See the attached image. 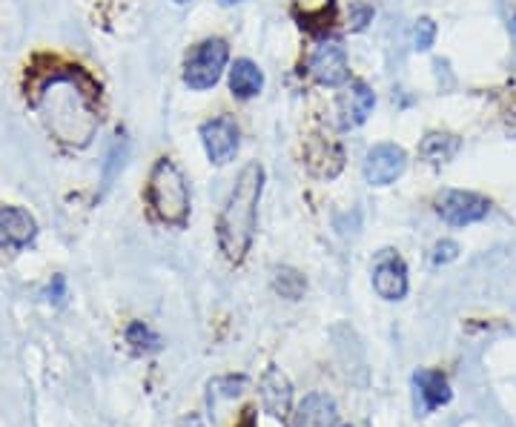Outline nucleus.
Wrapping results in <instances>:
<instances>
[{
    "instance_id": "nucleus-1",
    "label": "nucleus",
    "mask_w": 516,
    "mask_h": 427,
    "mask_svg": "<svg viewBox=\"0 0 516 427\" xmlns=\"http://www.w3.org/2000/svg\"><path fill=\"white\" fill-rule=\"evenodd\" d=\"M32 109L46 132L72 150L92 144L101 127V86L81 66H49L32 75Z\"/></svg>"
},
{
    "instance_id": "nucleus-2",
    "label": "nucleus",
    "mask_w": 516,
    "mask_h": 427,
    "mask_svg": "<svg viewBox=\"0 0 516 427\" xmlns=\"http://www.w3.org/2000/svg\"><path fill=\"white\" fill-rule=\"evenodd\" d=\"M264 190V167L253 161L244 170L238 172L236 187L227 198L221 218H218V247L227 261L241 264L244 256L253 247V235H256V215L258 201Z\"/></svg>"
},
{
    "instance_id": "nucleus-3",
    "label": "nucleus",
    "mask_w": 516,
    "mask_h": 427,
    "mask_svg": "<svg viewBox=\"0 0 516 427\" xmlns=\"http://www.w3.org/2000/svg\"><path fill=\"white\" fill-rule=\"evenodd\" d=\"M147 201L152 213L161 224L170 227H184L190 221L193 198H190V184L184 172L172 164L170 158H158L150 172V187H147Z\"/></svg>"
},
{
    "instance_id": "nucleus-4",
    "label": "nucleus",
    "mask_w": 516,
    "mask_h": 427,
    "mask_svg": "<svg viewBox=\"0 0 516 427\" xmlns=\"http://www.w3.org/2000/svg\"><path fill=\"white\" fill-rule=\"evenodd\" d=\"M227 64H230L227 41L207 38V41L195 43L193 49L187 52V61H184V84L190 86L193 92H207L221 81Z\"/></svg>"
},
{
    "instance_id": "nucleus-5",
    "label": "nucleus",
    "mask_w": 516,
    "mask_h": 427,
    "mask_svg": "<svg viewBox=\"0 0 516 427\" xmlns=\"http://www.w3.org/2000/svg\"><path fill=\"white\" fill-rule=\"evenodd\" d=\"M436 213L442 215V221L451 227H471L476 221L488 218L491 201L485 195L471 193V190H445L436 201Z\"/></svg>"
},
{
    "instance_id": "nucleus-6",
    "label": "nucleus",
    "mask_w": 516,
    "mask_h": 427,
    "mask_svg": "<svg viewBox=\"0 0 516 427\" xmlns=\"http://www.w3.org/2000/svg\"><path fill=\"white\" fill-rule=\"evenodd\" d=\"M307 72L313 75V81H319L322 86H330V89L347 84L350 81V64H347V52H344L342 41L327 38V41L319 43L310 52Z\"/></svg>"
},
{
    "instance_id": "nucleus-7",
    "label": "nucleus",
    "mask_w": 516,
    "mask_h": 427,
    "mask_svg": "<svg viewBox=\"0 0 516 427\" xmlns=\"http://www.w3.org/2000/svg\"><path fill=\"white\" fill-rule=\"evenodd\" d=\"M201 144L210 158V164L224 167L236 158L238 152V127L230 115H218L213 121L201 124Z\"/></svg>"
},
{
    "instance_id": "nucleus-8",
    "label": "nucleus",
    "mask_w": 516,
    "mask_h": 427,
    "mask_svg": "<svg viewBox=\"0 0 516 427\" xmlns=\"http://www.w3.org/2000/svg\"><path fill=\"white\" fill-rule=\"evenodd\" d=\"M408 167V152L399 144H376L365 158V181L370 187H387Z\"/></svg>"
},
{
    "instance_id": "nucleus-9",
    "label": "nucleus",
    "mask_w": 516,
    "mask_h": 427,
    "mask_svg": "<svg viewBox=\"0 0 516 427\" xmlns=\"http://www.w3.org/2000/svg\"><path fill=\"white\" fill-rule=\"evenodd\" d=\"M408 287V267H405L402 258L385 253L376 261V267H373V290H376L379 299L402 301L408 296Z\"/></svg>"
},
{
    "instance_id": "nucleus-10",
    "label": "nucleus",
    "mask_w": 516,
    "mask_h": 427,
    "mask_svg": "<svg viewBox=\"0 0 516 427\" xmlns=\"http://www.w3.org/2000/svg\"><path fill=\"white\" fill-rule=\"evenodd\" d=\"M38 224L21 207H0V247L3 250H23L35 241Z\"/></svg>"
},
{
    "instance_id": "nucleus-11",
    "label": "nucleus",
    "mask_w": 516,
    "mask_h": 427,
    "mask_svg": "<svg viewBox=\"0 0 516 427\" xmlns=\"http://www.w3.org/2000/svg\"><path fill=\"white\" fill-rule=\"evenodd\" d=\"M258 393H261V405L264 410L273 416V419H287L290 407H293V385L290 379L281 373V367H267L264 376H261V385H258Z\"/></svg>"
},
{
    "instance_id": "nucleus-12",
    "label": "nucleus",
    "mask_w": 516,
    "mask_h": 427,
    "mask_svg": "<svg viewBox=\"0 0 516 427\" xmlns=\"http://www.w3.org/2000/svg\"><path fill=\"white\" fill-rule=\"evenodd\" d=\"M376 107V95H373V89L362 81H353V84L347 86V92H342V98H339V115H342V127L344 129H353V127H362L367 118H370V112Z\"/></svg>"
},
{
    "instance_id": "nucleus-13",
    "label": "nucleus",
    "mask_w": 516,
    "mask_h": 427,
    "mask_svg": "<svg viewBox=\"0 0 516 427\" xmlns=\"http://www.w3.org/2000/svg\"><path fill=\"white\" fill-rule=\"evenodd\" d=\"M339 425V407L327 393H310L296 410L293 427H336Z\"/></svg>"
},
{
    "instance_id": "nucleus-14",
    "label": "nucleus",
    "mask_w": 516,
    "mask_h": 427,
    "mask_svg": "<svg viewBox=\"0 0 516 427\" xmlns=\"http://www.w3.org/2000/svg\"><path fill=\"white\" fill-rule=\"evenodd\" d=\"M413 387H416V402L422 407V413H433L436 407L451 402V385L439 370H419L413 376Z\"/></svg>"
},
{
    "instance_id": "nucleus-15",
    "label": "nucleus",
    "mask_w": 516,
    "mask_h": 427,
    "mask_svg": "<svg viewBox=\"0 0 516 427\" xmlns=\"http://www.w3.org/2000/svg\"><path fill=\"white\" fill-rule=\"evenodd\" d=\"M264 89V75L250 58H238L236 64L230 66V92L241 98V101H250L261 95Z\"/></svg>"
},
{
    "instance_id": "nucleus-16",
    "label": "nucleus",
    "mask_w": 516,
    "mask_h": 427,
    "mask_svg": "<svg viewBox=\"0 0 516 427\" xmlns=\"http://www.w3.org/2000/svg\"><path fill=\"white\" fill-rule=\"evenodd\" d=\"M462 150V141L451 132H428L419 144V155L428 164H448L456 158V152Z\"/></svg>"
},
{
    "instance_id": "nucleus-17",
    "label": "nucleus",
    "mask_w": 516,
    "mask_h": 427,
    "mask_svg": "<svg viewBox=\"0 0 516 427\" xmlns=\"http://www.w3.org/2000/svg\"><path fill=\"white\" fill-rule=\"evenodd\" d=\"M127 344L135 350V353H158L164 342H161V336L147 327L144 321H132L127 327Z\"/></svg>"
},
{
    "instance_id": "nucleus-18",
    "label": "nucleus",
    "mask_w": 516,
    "mask_h": 427,
    "mask_svg": "<svg viewBox=\"0 0 516 427\" xmlns=\"http://www.w3.org/2000/svg\"><path fill=\"white\" fill-rule=\"evenodd\" d=\"M273 287H276V293H279V296L296 301L304 296L307 281H304V276L296 273L293 267H279V270H276V276H273Z\"/></svg>"
},
{
    "instance_id": "nucleus-19",
    "label": "nucleus",
    "mask_w": 516,
    "mask_h": 427,
    "mask_svg": "<svg viewBox=\"0 0 516 427\" xmlns=\"http://www.w3.org/2000/svg\"><path fill=\"white\" fill-rule=\"evenodd\" d=\"M293 9L301 23H324L330 21L333 0H293Z\"/></svg>"
},
{
    "instance_id": "nucleus-20",
    "label": "nucleus",
    "mask_w": 516,
    "mask_h": 427,
    "mask_svg": "<svg viewBox=\"0 0 516 427\" xmlns=\"http://www.w3.org/2000/svg\"><path fill=\"white\" fill-rule=\"evenodd\" d=\"M247 387L244 376H224V379H215L210 382V402L215 399H236L241 396V390Z\"/></svg>"
},
{
    "instance_id": "nucleus-21",
    "label": "nucleus",
    "mask_w": 516,
    "mask_h": 427,
    "mask_svg": "<svg viewBox=\"0 0 516 427\" xmlns=\"http://www.w3.org/2000/svg\"><path fill=\"white\" fill-rule=\"evenodd\" d=\"M433 41H436V23L430 21V18H419L416 26H413V43H416V49L419 52H428Z\"/></svg>"
},
{
    "instance_id": "nucleus-22",
    "label": "nucleus",
    "mask_w": 516,
    "mask_h": 427,
    "mask_svg": "<svg viewBox=\"0 0 516 427\" xmlns=\"http://www.w3.org/2000/svg\"><path fill=\"white\" fill-rule=\"evenodd\" d=\"M459 256V244L456 241H439L433 247V264H451Z\"/></svg>"
},
{
    "instance_id": "nucleus-23",
    "label": "nucleus",
    "mask_w": 516,
    "mask_h": 427,
    "mask_svg": "<svg viewBox=\"0 0 516 427\" xmlns=\"http://www.w3.org/2000/svg\"><path fill=\"white\" fill-rule=\"evenodd\" d=\"M370 21H373V9L367 3H353L350 6V23H353L356 32H362Z\"/></svg>"
},
{
    "instance_id": "nucleus-24",
    "label": "nucleus",
    "mask_w": 516,
    "mask_h": 427,
    "mask_svg": "<svg viewBox=\"0 0 516 427\" xmlns=\"http://www.w3.org/2000/svg\"><path fill=\"white\" fill-rule=\"evenodd\" d=\"M49 299L58 301V304H61V301L66 299V281H64V276H58V278H55V281H52V287H49Z\"/></svg>"
},
{
    "instance_id": "nucleus-25",
    "label": "nucleus",
    "mask_w": 516,
    "mask_h": 427,
    "mask_svg": "<svg viewBox=\"0 0 516 427\" xmlns=\"http://www.w3.org/2000/svg\"><path fill=\"white\" fill-rule=\"evenodd\" d=\"M178 427H204V422H201V416L190 413V416H184V419L178 422Z\"/></svg>"
},
{
    "instance_id": "nucleus-26",
    "label": "nucleus",
    "mask_w": 516,
    "mask_h": 427,
    "mask_svg": "<svg viewBox=\"0 0 516 427\" xmlns=\"http://www.w3.org/2000/svg\"><path fill=\"white\" fill-rule=\"evenodd\" d=\"M236 427H256V419H253V410H247V416H244V422Z\"/></svg>"
},
{
    "instance_id": "nucleus-27",
    "label": "nucleus",
    "mask_w": 516,
    "mask_h": 427,
    "mask_svg": "<svg viewBox=\"0 0 516 427\" xmlns=\"http://www.w3.org/2000/svg\"><path fill=\"white\" fill-rule=\"evenodd\" d=\"M224 6H233V3H241V0H221Z\"/></svg>"
},
{
    "instance_id": "nucleus-28",
    "label": "nucleus",
    "mask_w": 516,
    "mask_h": 427,
    "mask_svg": "<svg viewBox=\"0 0 516 427\" xmlns=\"http://www.w3.org/2000/svg\"><path fill=\"white\" fill-rule=\"evenodd\" d=\"M175 3H190V0H175Z\"/></svg>"
},
{
    "instance_id": "nucleus-29",
    "label": "nucleus",
    "mask_w": 516,
    "mask_h": 427,
    "mask_svg": "<svg viewBox=\"0 0 516 427\" xmlns=\"http://www.w3.org/2000/svg\"><path fill=\"white\" fill-rule=\"evenodd\" d=\"M514 26H516V15H514Z\"/></svg>"
}]
</instances>
